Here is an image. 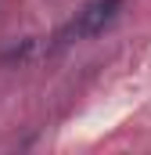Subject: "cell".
<instances>
[{"label": "cell", "mask_w": 151, "mask_h": 155, "mask_svg": "<svg viewBox=\"0 0 151 155\" xmlns=\"http://www.w3.org/2000/svg\"><path fill=\"white\" fill-rule=\"evenodd\" d=\"M119 11H122V0H90V4H83L72 15V22L58 33V40L61 43H72V40L97 36V33H104L115 18H119Z\"/></svg>", "instance_id": "6da1fadb"}]
</instances>
